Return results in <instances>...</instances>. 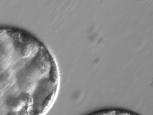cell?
Here are the masks:
<instances>
[{
    "instance_id": "obj_2",
    "label": "cell",
    "mask_w": 153,
    "mask_h": 115,
    "mask_svg": "<svg viewBox=\"0 0 153 115\" xmlns=\"http://www.w3.org/2000/svg\"><path fill=\"white\" fill-rule=\"evenodd\" d=\"M88 115H140L135 112L120 109H109L96 111Z\"/></svg>"
},
{
    "instance_id": "obj_1",
    "label": "cell",
    "mask_w": 153,
    "mask_h": 115,
    "mask_svg": "<svg viewBox=\"0 0 153 115\" xmlns=\"http://www.w3.org/2000/svg\"><path fill=\"white\" fill-rule=\"evenodd\" d=\"M59 70L48 48L23 29L0 27V115H45L58 94Z\"/></svg>"
}]
</instances>
